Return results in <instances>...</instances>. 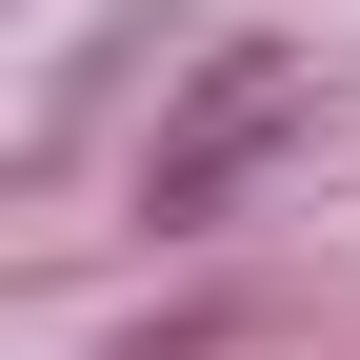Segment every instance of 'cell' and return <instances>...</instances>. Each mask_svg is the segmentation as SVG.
<instances>
[{"label": "cell", "mask_w": 360, "mask_h": 360, "mask_svg": "<svg viewBox=\"0 0 360 360\" xmlns=\"http://www.w3.org/2000/svg\"><path fill=\"white\" fill-rule=\"evenodd\" d=\"M281 120H300V60H220L200 101L160 120V160H141V200H160V220H220V180H240L260 141H281Z\"/></svg>", "instance_id": "cell-1"}]
</instances>
